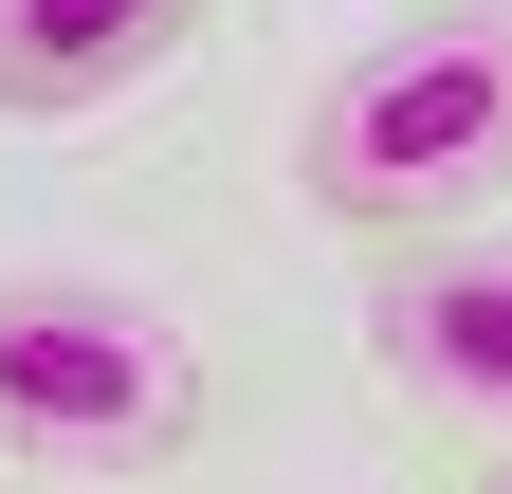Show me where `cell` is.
<instances>
[{"instance_id":"obj_1","label":"cell","mask_w":512,"mask_h":494,"mask_svg":"<svg viewBox=\"0 0 512 494\" xmlns=\"http://www.w3.org/2000/svg\"><path fill=\"white\" fill-rule=\"evenodd\" d=\"M293 183L348 238H458L476 202H512V0H458V19L330 55L293 110Z\"/></svg>"},{"instance_id":"obj_2","label":"cell","mask_w":512,"mask_h":494,"mask_svg":"<svg viewBox=\"0 0 512 494\" xmlns=\"http://www.w3.org/2000/svg\"><path fill=\"white\" fill-rule=\"evenodd\" d=\"M202 440V330L128 275H0V458L19 476H165Z\"/></svg>"},{"instance_id":"obj_3","label":"cell","mask_w":512,"mask_h":494,"mask_svg":"<svg viewBox=\"0 0 512 494\" xmlns=\"http://www.w3.org/2000/svg\"><path fill=\"white\" fill-rule=\"evenodd\" d=\"M366 366L403 385L421 421H458V440L512 458V238H384L366 275Z\"/></svg>"},{"instance_id":"obj_4","label":"cell","mask_w":512,"mask_h":494,"mask_svg":"<svg viewBox=\"0 0 512 494\" xmlns=\"http://www.w3.org/2000/svg\"><path fill=\"white\" fill-rule=\"evenodd\" d=\"M183 37H202V0H0V110H19V129L110 110V92H147Z\"/></svg>"},{"instance_id":"obj_5","label":"cell","mask_w":512,"mask_h":494,"mask_svg":"<svg viewBox=\"0 0 512 494\" xmlns=\"http://www.w3.org/2000/svg\"><path fill=\"white\" fill-rule=\"evenodd\" d=\"M476 494H512V458H494V476H476Z\"/></svg>"}]
</instances>
